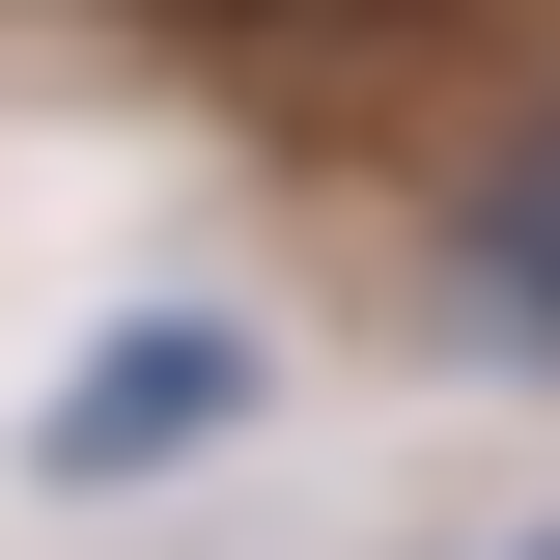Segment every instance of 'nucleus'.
<instances>
[{
    "label": "nucleus",
    "mask_w": 560,
    "mask_h": 560,
    "mask_svg": "<svg viewBox=\"0 0 560 560\" xmlns=\"http://www.w3.org/2000/svg\"><path fill=\"white\" fill-rule=\"evenodd\" d=\"M224 420H253V337H224V308H113V337L57 364V420H28V477L113 504V477H197Z\"/></svg>",
    "instance_id": "f257e3e1"
},
{
    "label": "nucleus",
    "mask_w": 560,
    "mask_h": 560,
    "mask_svg": "<svg viewBox=\"0 0 560 560\" xmlns=\"http://www.w3.org/2000/svg\"><path fill=\"white\" fill-rule=\"evenodd\" d=\"M533 560H560V533H533Z\"/></svg>",
    "instance_id": "7ed1b4c3"
},
{
    "label": "nucleus",
    "mask_w": 560,
    "mask_h": 560,
    "mask_svg": "<svg viewBox=\"0 0 560 560\" xmlns=\"http://www.w3.org/2000/svg\"><path fill=\"white\" fill-rule=\"evenodd\" d=\"M477 308H533V337H560V113L504 140V197H477Z\"/></svg>",
    "instance_id": "f03ea898"
}]
</instances>
